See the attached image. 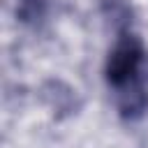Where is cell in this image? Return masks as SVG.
<instances>
[{
	"label": "cell",
	"mask_w": 148,
	"mask_h": 148,
	"mask_svg": "<svg viewBox=\"0 0 148 148\" xmlns=\"http://www.w3.org/2000/svg\"><path fill=\"white\" fill-rule=\"evenodd\" d=\"M16 18L25 25H39L49 12V0H14Z\"/></svg>",
	"instance_id": "2"
},
{
	"label": "cell",
	"mask_w": 148,
	"mask_h": 148,
	"mask_svg": "<svg viewBox=\"0 0 148 148\" xmlns=\"http://www.w3.org/2000/svg\"><path fill=\"white\" fill-rule=\"evenodd\" d=\"M104 12L113 23V44L104 62L106 90L120 118L139 120L148 111V49L125 0H104Z\"/></svg>",
	"instance_id": "1"
}]
</instances>
